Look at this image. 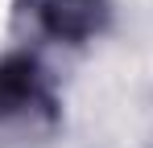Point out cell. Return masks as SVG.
<instances>
[{
	"mask_svg": "<svg viewBox=\"0 0 153 148\" xmlns=\"http://www.w3.org/2000/svg\"><path fill=\"white\" fill-rule=\"evenodd\" d=\"M46 29L54 37H66V41H79V37H91L103 21V0H46Z\"/></svg>",
	"mask_w": 153,
	"mask_h": 148,
	"instance_id": "obj_1",
	"label": "cell"
},
{
	"mask_svg": "<svg viewBox=\"0 0 153 148\" xmlns=\"http://www.w3.org/2000/svg\"><path fill=\"white\" fill-rule=\"evenodd\" d=\"M37 95V66L29 58H8L0 62V119L29 107Z\"/></svg>",
	"mask_w": 153,
	"mask_h": 148,
	"instance_id": "obj_2",
	"label": "cell"
}]
</instances>
